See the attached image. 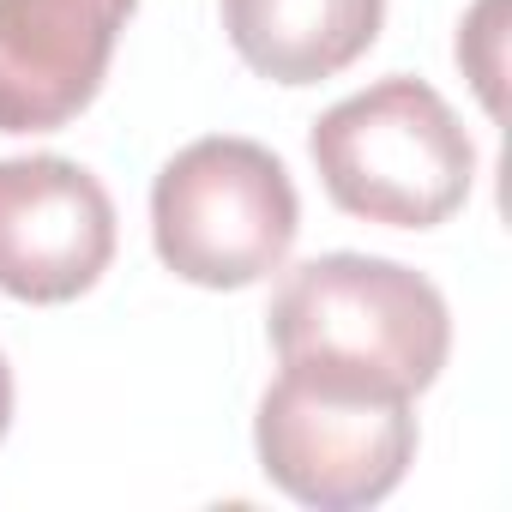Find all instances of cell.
Masks as SVG:
<instances>
[{"mask_svg":"<svg viewBox=\"0 0 512 512\" xmlns=\"http://www.w3.org/2000/svg\"><path fill=\"white\" fill-rule=\"evenodd\" d=\"M278 368H314L356 386L422 398L452 356L446 296L380 253H320L272 296Z\"/></svg>","mask_w":512,"mask_h":512,"instance_id":"6da1fadb","label":"cell"},{"mask_svg":"<svg viewBox=\"0 0 512 512\" xmlns=\"http://www.w3.org/2000/svg\"><path fill=\"white\" fill-rule=\"evenodd\" d=\"M314 169L338 211L386 229H434L464 211L476 145L452 103L410 73H392L314 121Z\"/></svg>","mask_w":512,"mask_h":512,"instance_id":"7a4b0ae2","label":"cell"},{"mask_svg":"<svg viewBox=\"0 0 512 512\" xmlns=\"http://www.w3.org/2000/svg\"><path fill=\"white\" fill-rule=\"evenodd\" d=\"M296 235V181L260 139H193L151 181V247L181 284L247 290L284 272Z\"/></svg>","mask_w":512,"mask_h":512,"instance_id":"3957f363","label":"cell"},{"mask_svg":"<svg viewBox=\"0 0 512 512\" xmlns=\"http://www.w3.org/2000/svg\"><path fill=\"white\" fill-rule=\"evenodd\" d=\"M253 452L266 482L302 506H380L416 464V398L284 368L253 416Z\"/></svg>","mask_w":512,"mask_h":512,"instance_id":"277c9868","label":"cell"},{"mask_svg":"<svg viewBox=\"0 0 512 512\" xmlns=\"http://www.w3.org/2000/svg\"><path fill=\"white\" fill-rule=\"evenodd\" d=\"M115 260L109 187L55 151L0 157V296L55 308L97 290Z\"/></svg>","mask_w":512,"mask_h":512,"instance_id":"5b68a950","label":"cell"},{"mask_svg":"<svg viewBox=\"0 0 512 512\" xmlns=\"http://www.w3.org/2000/svg\"><path fill=\"white\" fill-rule=\"evenodd\" d=\"M139 0H0V133H61L115 61Z\"/></svg>","mask_w":512,"mask_h":512,"instance_id":"8992f818","label":"cell"},{"mask_svg":"<svg viewBox=\"0 0 512 512\" xmlns=\"http://www.w3.org/2000/svg\"><path fill=\"white\" fill-rule=\"evenodd\" d=\"M217 7L241 67L272 85L338 79L374 49L386 25V0H217Z\"/></svg>","mask_w":512,"mask_h":512,"instance_id":"52a82bcc","label":"cell"},{"mask_svg":"<svg viewBox=\"0 0 512 512\" xmlns=\"http://www.w3.org/2000/svg\"><path fill=\"white\" fill-rule=\"evenodd\" d=\"M500 7L506 0H476L470 7V19L458 25V67L476 79V91H482V109L500 121Z\"/></svg>","mask_w":512,"mask_h":512,"instance_id":"ba28073f","label":"cell"},{"mask_svg":"<svg viewBox=\"0 0 512 512\" xmlns=\"http://www.w3.org/2000/svg\"><path fill=\"white\" fill-rule=\"evenodd\" d=\"M7 428H13V362L0 350V440H7Z\"/></svg>","mask_w":512,"mask_h":512,"instance_id":"9c48e42d","label":"cell"}]
</instances>
